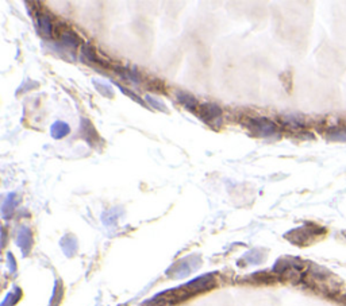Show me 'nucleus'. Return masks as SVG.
<instances>
[{"label": "nucleus", "instance_id": "nucleus-1", "mask_svg": "<svg viewBox=\"0 0 346 306\" xmlns=\"http://www.w3.org/2000/svg\"><path fill=\"white\" fill-rule=\"evenodd\" d=\"M199 115L203 118V120L213 124L218 120H220V109L215 104H203L199 109Z\"/></svg>", "mask_w": 346, "mask_h": 306}, {"label": "nucleus", "instance_id": "nucleus-2", "mask_svg": "<svg viewBox=\"0 0 346 306\" xmlns=\"http://www.w3.org/2000/svg\"><path fill=\"white\" fill-rule=\"evenodd\" d=\"M38 27L42 33V35L50 36L53 31V24L48 15H38Z\"/></svg>", "mask_w": 346, "mask_h": 306}, {"label": "nucleus", "instance_id": "nucleus-3", "mask_svg": "<svg viewBox=\"0 0 346 306\" xmlns=\"http://www.w3.org/2000/svg\"><path fill=\"white\" fill-rule=\"evenodd\" d=\"M253 123L255 124L260 134H272L274 131V124L272 121H268L267 119H257Z\"/></svg>", "mask_w": 346, "mask_h": 306}, {"label": "nucleus", "instance_id": "nucleus-4", "mask_svg": "<svg viewBox=\"0 0 346 306\" xmlns=\"http://www.w3.org/2000/svg\"><path fill=\"white\" fill-rule=\"evenodd\" d=\"M177 99L180 100L182 105L188 107V108L192 109V111H195V107L198 105V102H196L191 95H188V93H179V95H177Z\"/></svg>", "mask_w": 346, "mask_h": 306}, {"label": "nucleus", "instance_id": "nucleus-5", "mask_svg": "<svg viewBox=\"0 0 346 306\" xmlns=\"http://www.w3.org/2000/svg\"><path fill=\"white\" fill-rule=\"evenodd\" d=\"M52 132H53V135H55V138H61V136H64L65 134L69 132V128H68L67 124H64V123H57V124L52 128Z\"/></svg>", "mask_w": 346, "mask_h": 306}]
</instances>
